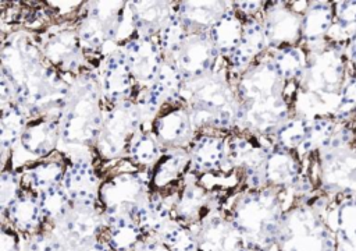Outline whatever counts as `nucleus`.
Returning <instances> with one entry per match:
<instances>
[{"mask_svg": "<svg viewBox=\"0 0 356 251\" xmlns=\"http://www.w3.org/2000/svg\"><path fill=\"white\" fill-rule=\"evenodd\" d=\"M0 56V74L10 81L14 102L26 116H46L60 121L71 78H65L44 59L35 32L18 29L3 33Z\"/></svg>", "mask_w": 356, "mask_h": 251, "instance_id": "f257e3e1", "label": "nucleus"}, {"mask_svg": "<svg viewBox=\"0 0 356 251\" xmlns=\"http://www.w3.org/2000/svg\"><path fill=\"white\" fill-rule=\"evenodd\" d=\"M307 66L292 100L293 114L307 120L334 119L345 79V50L335 42L307 52Z\"/></svg>", "mask_w": 356, "mask_h": 251, "instance_id": "f03ea898", "label": "nucleus"}, {"mask_svg": "<svg viewBox=\"0 0 356 251\" xmlns=\"http://www.w3.org/2000/svg\"><path fill=\"white\" fill-rule=\"evenodd\" d=\"M181 102L188 107L197 131H236L238 98L232 77L225 70L185 79Z\"/></svg>", "mask_w": 356, "mask_h": 251, "instance_id": "7ed1b4c3", "label": "nucleus"}, {"mask_svg": "<svg viewBox=\"0 0 356 251\" xmlns=\"http://www.w3.org/2000/svg\"><path fill=\"white\" fill-rule=\"evenodd\" d=\"M281 191L270 187L242 188L224 213L241 233L248 251H273L284 215Z\"/></svg>", "mask_w": 356, "mask_h": 251, "instance_id": "20e7f679", "label": "nucleus"}, {"mask_svg": "<svg viewBox=\"0 0 356 251\" xmlns=\"http://www.w3.org/2000/svg\"><path fill=\"white\" fill-rule=\"evenodd\" d=\"M103 93L96 68L71 78L70 92L60 117L61 144L93 148L104 120Z\"/></svg>", "mask_w": 356, "mask_h": 251, "instance_id": "39448f33", "label": "nucleus"}, {"mask_svg": "<svg viewBox=\"0 0 356 251\" xmlns=\"http://www.w3.org/2000/svg\"><path fill=\"white\" fill-rule=\"evenodd\" d=\"M275 250L337 251V238L320 208L312 202H298L282 215Z\"/></svg>", "mask_w": 356, "mask_h": 251, "instance_id": "423d86ee", "label": "nucleus"}, {"mask_svg": "<svg viewBox=\"0 0 356 251\" xmlns=\"http://www.w3.org/2000/svg\"><path fill=\"white\" fill-rule=\"evenodd\" d=\"M46 230L65 251H114L106 238V222L99 199L71 201L68 212Z\"/></svg>", "mask_w": 356, "mask_h": 251, "instance_id": "0eeeda50", "label": "nucleus"}, {"mask_svg": "<svg viewBox=\"0 0 356 251\" xmlns=\"http://www.w3.org/2000/svg\"><path fill=\"white\" fill-rule=\"evenodd\" d=\"M128 1H85L76 15L75 26L83 46L86 59L89 56L103 59L117 47Z\"/></svg>", "mask_w": 356, "mask_h": 251, "instance_id": "6e6552de", "label": "nucleus"}, {"mask_svg": "<svg viewBox=\"0 0 356 251\" xmlns=\"http://www.w3.org/2000/svg\"><path fill=\"white\" fill-rule=\"evenodd\" d=\"M150 194L149 169L118 172L102 180L99 204L103 209L104 219L118 216L135 219Z\"/></svg>", "mask_w": 356, "mask_h": 251, "instance_id": "1a4fd4ad", "label": "nucleus"}, {"mask_svg": "<svg viewBox=\"0 0 356 251\" xmlns=\"http://www.w3.org/2000/svg\"><path fill=\"white\" fill-rule=\"evenodd\" d=\"M317 155L324 190L356 195V144L352 131L339 123L330 144Z\"/></svg>", "mask_w": 356, "mask_h": 251, "instance_id": "9d476101", "label": "nucleus"}, {"mask_svg": "<svg viewBox=\"0 0 356 251\" xmlns=\"http://www.w3.org/2000/svg\"><path fill=\"white\" fill-rule=\"evenodd\" d=\"M143 127L142 114L132 99L108 106L92 149L102 160L125 158L134 137Z\"/></svg>", "mask_w": 356, "mask_h": 251, "instance_id": "9b49d317", "label": "nucleus"}, {"mask_svg": "<svg viewBox=\"0 0 356 251\" xmlns=\"http://www.w3.org/2000/svg\"><path fill=\"white\" fill-rule=\"evenodd\" d=\"M44 59L63 75L70 78L89 70L83 46L81 43L75 22H56L35 32Z\"/></svg>", "mask_w": 356, "mask_h": 251, "instance_id": "f8f14e48", "label": "nucleus"}, {"mask_svg": "<svg viewBox=\"0 0 356 251\" xmlns=\"http://www.w3.org/2000/svg\"><path fill=\"white\" fill-rule=\"evenodd\" d=\"M274 145L271 138L245 131L227 134V158L232 172H238L245 188H263V166Z\"/></svg>", "mask_w": 356, "mask_h": 251, "instance_id": "ddd939ff", "label": "nucleus"}, {"mask_svg": "<svg viewBox=\"0 0 356 251\" xmlns=\"http://www.w3.org/2000/svg\"><path fill=\"white\" fill-rule=\"evenodd\" d=\"M224 201L225 195L216 188L206 187L200 177L191 172L177 194L172 218L175 222L193 229L209 215L224 211Z\"/></svg>", "mask_w": 356, "mask_h": 251, "instance_id": "4468645a", "label": "nucleus"}, {"mask_svg": "<svg viewBox=\"0 0 356 251\" xmlns=\"http://www.w3.org/2000/svg\"><path fill=\"white\" fill-rule=\"evenodd\" d=\"M149 130L163 149H188L199 132L188 107L181 100L163 105L152 120Z\"/></svg>", "mask_w": 356, "mask_h": 251, "instance_id": "2eb2a0df", "label": "nucleus"}, {"mask_svg": "<svg viewBox=\"0 0 356 251\" xmlns=\"http://www.w3.org/2000/svg\"><path fill=\"white\" fill-rule=\"evenodd\" d=\"M302 13L288 1H264L260 18L268 52L296 46L302 40Z\"/></svg>", "mask_w": 356, "mask_h": 251, "instance_id": "dca6fc26", "label": "nucleus"}, {"mask_svg": "<svg viewBox=\"0 0 356 251\" xmlns=\"http://www.w3.org/2000/svg\"><path fill=\"white\" fill-rule=\"evenodd\" d=\"M286 84L288 82L275 70L270 52H267L236 77L234 86L238 103H245L256 99L286 95Z\"/></svg>", "mask_w": 356, "mask_h": 251, "instance_id": "f3484780", "label": "nucleus"}, {"mask_svg": "<svg viewBox=\"0 0 356 251\" xmlns=\"http://www.w3.org/2000/svg\"><path fill=\"white\" fill-rule=\"evenodd\" d=\"M118 47L125 56L127 64L136 85H150L157 77L164 61V56L157 39L135 33L124 40V43H120Z\"/></svg>", "mask_w": 356, "mask_h": 251, "instance_id": "a211bd4d", "label": "nucleus"}, {"mask_svg": "<svg viewBox=\"0 0 356 251\" xmlns=\"http://www.w3.org/2000/svg\"><path fill=\"white\" fill-rule=\"evenodd\" d=\"M218 59L220 54L209 32H191L171 61L178 67L185 79H191L216 71Z\"/></svg>", "mask_w": 356, "mask_h": 251, "instance_id": "6ab92c4d", "label": "nucleus"}, {"mask_svg": "<svg viewBox=\"0 0 356 251\" xmlns=\"http://www.w3.org/2000/svg\"><path fill=\"white\" fill-rule=\"evenodd\" d=\"M192 172V162L188 149H163L157 162L149 169L150 190L161 195H175Z\"/></svg>", "mask_w": 356, "mask_h": 251, "instance_id": "aec40b11", "label": "nucleus"}, {"mask_svg": "<svg viewBox=\"0 0 356 251\" xmlns=\"http://www.w3.org/2000/svg\"><path fill=\"white\" fill-rule=\"evenodd\" d=\"M97 74L104 102H107L108 106L134 98L138 85L127 64L125 56L118 46L103 59Z\"/></svg>", "mask_w": 356, "mask_h": 251, "instance_id": "412c9836", "label": "nucleus"}, {"mask_svg": "<svg viewBox=\"0 0 356 251\" xmlns=\"http://www.w3.org/2000/svg\"><path fill=\"white\" fill-rule=\"evenodd\" d=\"M195 174H225L232 172L227 158V135L199 131L188 148Z\"/></svg>", "mask_w": 356, "mask_h": 251, "instance_id": "4be33fe9", "label": "nucleus"}, {"mask_svg": "<svg viewBox=\"0 0 356 251\" xmlns=\"http://www.w3.org/2000/svg\"><path fill=\"white\" fill-rule=\"evenodd\" d=\"M197 251H248L238 229L224 211L214 212L193 227Z\"/></svg>", "mask_w": 356, "mask_h": 251, "instance_id": "5701e85b", "label": "nucleus"}, {"mask_svg": "<svg viewBox=\"0 0 356 251\" xmlns=\"http://www.w3.org/2000/svg\"><path fill=\"white\" fill-rule=\"evenodd\" d=\"M268 52V42L260 17L245 18L243 33L236 50L225 60L227 70L234 78L241 75L254 61Z\"/></svg>", "mask_w": 356, "mask_h": 251, "instance_id": "b1692460", "label": "nucleus"}, {"mask_svg": "<svg viewBox=\"0 0 356 251\" xmlns=\"http://www.w3.org/2000/svg\"><path fill=\"white\" fill-rule=\"evenodd\" d=\"M300 173V156L295 151H289L274 144L263 166L264 185L278 191L295 188L302 180Z\"/></svg>", "mask_w": 356, "mask_h": 251, "instance_id": "393cba45", "label": "nucleus"}, {"mask_svg": "<svg viewBox=\"0 0 356 251\" xmlns=\"http://www.w3.org/2000/svg\"><path fill=\"white\" fill-rule=\"evenodd\" d=\"M21 236H32L47 229L38 192L22 184L18 197L1 215Z\"/></svg>", "mask_w": 356, "mask_h": 251, "instance_id": "a878e982", "label": "nucleus"}, {"mask_svg": "<svg viewBox=\"0 0 356 251\" xmlns=\"http://www.w3.org/2000/svg\"><path fill=\"white\" fill-rule=\"evenodd\" d=\"M61 144L60 121L51 117L29 119L19 139V148L33 158L47 159Z\"/></svg>", "mask_w": 356, "mask_h": 251, "instance_id": "bb28decb", "label": "nucleus"}, {"mask_svg": "<svg viewBox=\"0 0 356 251\" xmlns=\"http://www.w3.org/2000/svg\"><path fill=\"white\" fill-rule=\"evenodd\" d=\"M177 1H128V13L135 33L157 39L175 13Z\"/></svg>", "mask_w": 356, "mask_h": 251, "instance_id": "cd10ccee", "label": "nucleus"}, {"mask_svg": "<svg viewBox=\"0 0 356 251\" xmlns=\"http://www.w3.org/2000/svg\"><path fill=\"white\" fill-rule=\"evenodd\" d=\"M102 180L90 160L76 158L67 162L61 185L71 201H97Z\"/></svg>", "mask_w": 356, "mask_h": 251, "instance_id": "c85d7f7f", "label": "nucleus"}, {"mask_svg": "<svg viewBox=\"0 0 356 251\" xmlns=\"http://www.w3.org/2000/svg\"><path fill=\"white\" fill-rule=\"evenodd\" d=\"M334 3L307 1L302 13V42L309 52L324 46L334 24Z\"/></svg>", "mask_w": 356, "mask_h": 251, "instance_id": "c756f323", "label": "nucleus"}, {"mask_svg": "<svg viewBox=\"0 0 356 251\" xmlns=\"http://www.w3.org/2000/svg\"><path fill=\"white\" fill-rule=\"evenodd\" d=\"M232 1H177L175 10L186 31L209 32Z\"/></svg>", "mask_w": 356, "mask_h": 251, "instance_id": "7c9ffc66", "label": "nucleus"}, {"mask_svg": "<svg viewBox=\"0 0 356 251\" xmlns=\"http://www.w3.org/2000/svg\"><path fill=\"white\" fill-rule=\"evenodd\" d=\"M175 195H161L159 192H152L146 204L136 213V223L142 229L145 236H159L161 230L174 220L172 206L175 202Z\"/></svg>", "mask_w": 356, "mask_h": 251, "instance_id": "2f4dec72", "label": "nucleus"}, {"mask_svg": "<svg viewBox=\"0 0 356 251\" xmlns=\"http://www.w3.org/2000/svg\"><path fill=\"white\" fill-rule=\"evenodd\" d=\"M245 18L239 15L232 4L210 28L209 35L220 57L227 60L239 46L243 33Z\"/></svg>", "mask_w": 356, "mask_h": 251, "instance_id": "473e14b6", "label": "nucleus"}, {"mask_svg": "<svg viewBox=\"0 0 356 251\" xmlns=\"http://www.w3.org/2000/svg\"><path fill=\"white\" fill-rule=\"evenodd\" d=\"M65 167L67 162L58 158L39 159L24 167L21 173L22 184L32 188L36 192H42L56 185H61Z\"/></svg>", "mask_w": 356, "mask_h": 251, "instance_id": "72a5a7b5", "label": "nucleus"}, {"mask_svg": "<svg viewBox=\"0 0 356 251\" xmlns=\"http://www.w3.org/2000/svg\"><path fill=\"white\" fill-rule=\"evenodd\" d=\"M29 117L24 109L15 103H7L1 106L0 116V151H1V169L6 167L8 155L13 152L17 144H19L24 128Z\"/></svg>", "mask_w": 356, "mask_h": 251, "instance_id": "f704fd0d", "label": "nucleus"}, {"mask_svg": "<svg viewBox=\"0 0 356 251\" xmlns=\"http://www.w3.org/2000/svg\"><path fill=\"white\" fill-rule=\"evenodd\" d=\"M104 222L106 238L114 251H132L145 237L136 220L129 216L110 218L104 219Z\"/></svg>", "mask_w": 356, "mask_h": 251, "instance_id": "c9c22d12", "label": "nucleus"}, {"mask_svg": "<svg viewBox=\"0 0 356 251\" xmlns=\"http://www.w3.org/2000/svg\"><path fill=\"white\" fill-rule=\"evenodd\" d=\"M337 251H356V195L342 199L335 222Z\"/></svg>", "mask_w": 356, "mask_h": 251, "instance_id": "e433bc0d", "label": "nucleus"}, {"mask_svg": "<svg viewBox=\"0 0 356 251\" xmlns=\"http://www.w3.org/2000/svg\"><path fill=\"white\" fill-rule=\"evenodd\" d=\"M184 82H185V78L178 70V67L171 60L164 59L157 77L147 86H150V89L161 102V105H165V103H174L181 100Z\"/></svg>", "mask_w": 356, "mask_h": 251, "instance_id": "4c0bfd02", "label": "nucleus"}, {"mask_svg": "<svg viewBox=\"0 0 356 251\" xmlns=\"http://www.w3.org/2000/svg\"><path fill=\"white\" fill-rule=\"evenodd\" d=\"M270 56L275 70L286 82H299L306 70L309 57V53L302 46L296 45L273 50Z\"/></svg>", "mask_w": 356, "mask_h": 251, "instance_id": "58836bf2", "label": "nucleus"}, {"mask_svg": "<svg viewBox=\"0 0 356 251\" xmlns=\"http://www.w3.org/2000/svg\"><path fill=\"white\" fill-rule=\"evenodd\" d=\"M161 153L163 148L159 141L150 130L143 127L134 137L125 159H128L131 165L136 166V169H150Z\"/></svg>", "mask_w": 356, "mask_h": 251, "instance_id": "ea45409f", "label": "nucleus"}, {"mask_svg": "<svg viewBox=\"0 0 356 251\" xmlns=\"http://www.w3.org/2000/svg\"><path fill=\"white\" fill-rule=\"evenodd\" d=\"M38 198L47 227L61 219L71 208V198L63 185H56L38 192Z\"/></svg>", "mask_w": 356, "mask_h": 251, "instance_id": "a19ab883", "label": "nucleus"}, {"mask_svg": "<svg viewBox=\"0 0 356 251\" xmlns=\"http://www.w3.org/2000/svg\"><path fill=\"white\" fill-rule=\"evenodd\" d=\"M309 121L310 120L292 114L281 126V128L274 134V137L271 138L273 142L281 148L298 152V149L305 142L307 128H309Z\"/></svg>", "mask_w": 356, "mask_h": 251, "instance_id": "79ce46f5", "label": "nucleus"}, {"mask_svg": "<svg viewBox=\"0 0 356 251\" xmlns=\"http://www.w3.org/2000/svg\"><path fill=\"white\" fill-rule=\"evenodd\" d=\"M171 251H197V241L192 227L171 220L159 236Z\"/></svg>", "mask_w": 356, "mask_h": 251, "instance_id": "37998d69", "label": "nucleus"}, {"mask_svg": "<svg viewBox=\"0 0 356 251\" xmlns=\"http://www.w3.org/2000/svg\"><path fill=\"white\" fill-rule=\"evenodd\" d=\"M188 33L189 32L184 26L182 21L179 20L177 10H175V13L170 18L168 24L164 26V29L160 32V35L157 38V42L160 45L164 59L171 60L177 54V52L179 50V47L184 43Z\"/></svg>", "mask_w": 356, "mask_h": 251, "instance_id": "c03bdc74", "label": "nucleus"}, {"mask_svg": "<svg viewBox=\"0 0 356 251\" xmlns=\"http://www.w3.org/2000/svg\"><path fill=\"white\" fill-rule=\"evenodd\" d=\"M22 188V174L14 167H3L0 174V211L1 215L8 209Z\"/></svg>", "mask_w": 356, "mask_h": 251, "instance_id": "a18cd8bd", "label": "nucleus"}, {"mask_svg": "<svg viewBox=\"0 0 356 251\" xmlns=\"http://www.w3.org/2000/svg\"><path fill=\"white\" fill-rule=\"evenodd\" d=\"M335 25L342 31V35L352 38L356 31V1L334 3Z\"/></svg>", "mask_w": 356, "mask_h": 251, "instance_id": "49530a36", "label": "nucleus"}, {"mask_svg": "<svg viewBox=\"0 0 356 251\" xmlns=\"http://www.w3.org/2000/svg\"><path fill=\"white\" fill-rule=\"evenodd\" d=\"M21 251H65V250L49 230H43L32 236H22Z\"/></svg>", "mask_w": 356, "mask_h": 251, "instance_id": "de8ad7c7", "label": "nucleus"}, {"mask_svg": "<svg viewBox=\"0 0 356 251\" xmlns=\"http://www.w3.org/2000/svg\"><path fill=\"white\" fill-rule=\"evenodd\" d=\"M355 112H356V78H348L342 89L341 99L334 114V120L338 123H342L345 119L350 117Z\"/></svg>", "mask_w": 356, "mask_h": 251, "instance_id": "09e8293b", "label": "nucleus"}, {"mask_svg": "<svg viewBox=\"0 0 356 251\" xmlns=\"http://www.w3.org/2000/svg\"><path fill=\"white\" fill-rule=\"evenodd\" d=\"M22 236L3 219L1 222V244L0 251H21Z\"/></svg>", "mask_w": 356, "mask_h": 251, "instance_id": "8fccbe9b", "label": "nucleus"}, {"mask_svg": "<svg viewBox=\"0 0 356 251\" xmlns=\"http://www.w3.org/2000/svg\"><path fill=\"white\" fill-rule=\"evenodd\" d=\"M232 7L243 18H250L263 11L264 1H232Z\"/></svg>", "mask_w": 356, "mask_h": 251, "instance_id": "3c124183", "label": "nucleus"}, {"mask_svg": "<svg viewBox=\"0 0 356 251\" xmlns=\"http://www.w3.org/2000/svg\"><path fill=\"white\" fill-rule=\"evenodd\" d=\"M132 251H171L159 237L145 236Z\"/></svg>", "mask_w": 356, "mask_h": 251, "instance_id": "603ef678", "label": "nucleus"}, {"mask_svg": "<svg viewBox=\"0 0 356 251\" xmlns=\"http://www.w3.org/2000/svg\"><path fill=\"white\" fill-rule=\"evenodd\" d=\"M346 54H348V57H349L353 63H356V31H355V33L352 35V38L349 39V45H348V49H346Z\"/></svg>", "mask_w": 356, "mask_h": 251, "instance_id": "864d4df0", "label": "nucleus"}]
</instances>
